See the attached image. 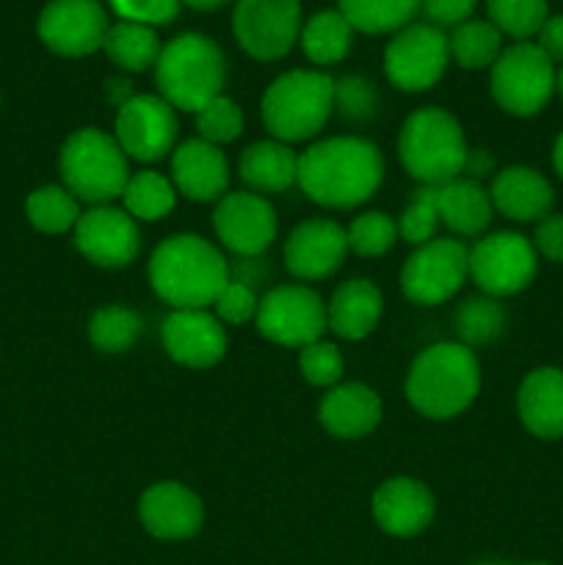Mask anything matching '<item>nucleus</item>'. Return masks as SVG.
I'll use <instances>...</instances> for the list:
<instances>
[{
	"label": "nucleus",
	"instance_id": "10",
	"mask_svg": "<svg viewBox=\"0 0 563 565\" xmlns=\"http://www.w3.org/2000/svg\"><path fill=\"white\" fill-rule=\"evenodd\" d=\"M469 276V248L453 237H434L414 248L401 270L403 296L419 307L445 303Z\"/></svg>",
	"mask_w": 563,
	"mask_h": 565
},
{
	"label": "nucleus",
	"instance_id": "25",
	"mask_svg": "<svg viewBox=\"0 0 563 565\" xmlns=\"http://www.w3.org/2000/svg\"><path fill=\"white\" fill-rule=\"evenodd\" d=\"M381 397L364 384H340L331 386L320 401L318 417L320 425L337 439H362L373 434L381 423Z\"/></svg>",
	"mask_w": 563,
	"mask_h": 565
},
{
	"label": "nucleus",
	"instance_id": "24",
	"mask_svg": "<svg viewBox=\"0 0 563 565\" xmlns=\"http://www.w3.org/2000/svg\"><path fill=\"white\" fill-rule=\"evenodd\" d=\"M517 412L535 439L563 436V370L539 367L519 384Z\"/></svg>",
	"mask_w": 563,
	"mask_h": 565
},
{
	"label": "nucleus",
	"instance_id": "48",
	"mask_svg": "<svg viewBox=\"0 0 563 565\" xmlns=\"http://www.w3.org/2000/svg\"><path fill=\"white\" fill-rule=\"evenodd\" d=\"M489 174H495V158H491L486 149H467L461 177L480 182V180H486Z\"/></svg>",
	"mask_w": 563,
	"mask_h": 565
},
{
	"label": "nucleus",
	"instance_id": "50",
	"mask_svg": "<svg viewBox=\"0 0 563 565\" xmlns=\"http://www.w3.org/2000/svg\"><path fill=\"white\" fill-rule=\"evenodd\" d=\"M180 3L191 6V9H199V11H213L219 9V6L230 3V0H180Z\"/></svg>",
	"mask_w": 563,
	"mask_h": 565
},
{
	"label": "nucleus",
	"instance_id": "19",
	"mask_svg": "<svg viewBox=\"0 0 563 565\" xmlns=\"http://www.w3.org/2000/svg\"><path fill=\"white\" fill-rule=\"evenodd\" d=\"M348 254V232L337 221L312 218L285 241V265L296 279L318 281L334 274Z\"/></svg>",
	"mask_w": 563,
	"mask_h": 565
},
{
	"label": "nucleus",
	"instance_id": "36",
	"mask_svg": "<svg viewBox=\"0 0 563 565\" xmlns=\"http://www.w3.org/2000/svg\"><path fill=\"white\" fill-rule=\"evenodd\" d=\"M141 329L144 323L138 312L114 303V307H103L94 312L92 323H88V337H92V345L97 351L121 353L136 345Z\"/></svg>",
	"mask_w": 563,
	"mask_h": 565
},
{
	"label": "nucleus",
	"instance_id": "1",
	"mask_svg": "<svg viewBox=\"0 0 563 565\" xmlns=\"http://www.w3.org/2000/svg\"><path fill=\"white\" fill-rule=\"evenodd\" d=\"M381 180L384 158L364 138L334 136L298 154V185L320 207H359L379 191Z\"/></svg>",
	"mask_w": 563,
	"mask_h": 565
},
{
	"label": "nucleus",
	"instance_id": "52",
	"mask_svg": "<svg viewBox=\"0 0 563 565\" xmlns=\"http://www.w3.org/2000/svg\"><path fill=\"white\" fill-rule=\"evenodd\" d=\"M557 94L563 97V66H561V72H557Z\"/></svg>",
	"mask_w": 563,
	"mask_h": 565
},
{
	"label": "nucleus",
	"instance_id": "39",
	"mask_svg": "<svg viewBox=\"0 0 563 565\" xmlns=\"http://www.w3.org/2000/svg\"><path fill=\"white\" fill-rule=\"evenodd\" d=\"M439 202H436V188L423 185L412 196L408 207L397 218V235L408 241L412 246H423V243L434 241L436 226H439Z\"/></svg>",
	"mask_w": 563,
	"mask_h": 565
},
{
	"label": "nucleus",
	"instance_id": "8",
	"mask_svg": "<svg viewBox=\"0 0 563 565\" xmlns=\"http://www.w3.org/2000/svg\"><path fill=\"white\" fill-rule=\"evenodd\" d=\"M489 86L506 114L535 116L557 92V72L539 44L517 42L491 64Z\"/></svg>",
	"mask_w": 563,
	"mask_h": 565
},
{
	"label": "nucleus",
	"instance_id": "13",
	"mask_svg": "<svg viewBox=\"0 0 563 565\" xmlns=\"http://www.w3.org/2000/svg\"><path fill=\"white\" fill-rule=\"evenodd\" d=\"M232 33L252 58H282L301 36V3L298 0H237L232 11Z\"/></svg>",
	"mask_w": 563,
	"mask_h": 565
},
{
	"label": "nucleus",
	"instance_id": "15",
	"mask_svg": "<svg viewBox=\"0 0 563 565\" xmlns=\"http://www.w3.org/2000/svg\"><path fill=\"white\" fill-rule=\"evenodd\" d=\"M75 246L97 268H125L141 252V232L127 210L97 204L81 213L75 224Z\"/></svg>",
	"mask_w": 563,
	"mask_h": 565
},
{
	"label": "nucleus",
	"instance_id": "7",
	"mask_svg": "<svg viewBox=\"0 0 563 565\" xmlns=\"http://www.w3.org/2000/svg\"><path fill=\"white\" fill-rule=\"evenodd\" d=\"M59 169L66 191L77 202H88L94 207L121 199L130 180L127 154L114 136L97 127H83L66 138L59 154Z\"/></svg>",
	"mask_w": 563,
	"mask_h": 565
},
{
	"label": "nucleus",
	"instance_id": "29",
	"mask_svg": "<svg viewBox=\"0 0 563 565\" xmlns=\"http://www.w3.org/2000/svg\"><path fill=\"white\" fill-rule=\"evenodd\" d=\"M103 50L116 66L127 72H147L160 58V39L149 25L138 22H116L105 33Z\"/></svg>",
	"mask_w": 563,
	"mask_h": 565
},
{
	"label": "nucleus",
	"instance_id": "30",
	"mask_svg": "<svg viewBox=\"0 0 563 565\" xmlns=\"http://www.w3.org/2000/svg\"><path fill=\"white\" fill-rule=\"evenodd\" d=\"M301 47L312 64L329 66L337 64L348 55L353 39V28L348 25L340 11H318L309 17L307 25L301 28Z\"/></svg>",
	"mask_w": 563,
	"mask_h": 565
},
{
	"label": "nucleus",
	"instance_id": "38",
	"mask_svg": "<svg viewBox=\"0 0 563 565\" xmlns=\"http://www.w3.org/2000/svg\"><path fill=\"white\" fill-rule=\"evenodd\" d=\"M346 232L351 252H357L359 257H381L397 241V221L379 210H370V213L357 215Z\"/></svg>",
	"mask_w": 563,
	"mask_h": 565
},
{
	"label": "nucleus",
	"instance_id": "42",
	"mask_svg": "<svg viewBox=\"0 0 563 565\" xmlns=\"http://www.w3.org/2000/svg\"><path fill=\"white\" fill-rule=\"evenodd\" d=\"M298 370H301V375L312 386H329L331 390L342 379L346 359H342L340 348L318 340L312 345L301 348V353H298Z\"/></svg>",
	"mask_w": 563,
	"mask_h": 565
},
{
	"label": "nucleus",
	"instance_id": "5",
	"mask_svg": "<svg viewBox=\"0 0 563 565\" xmlns=\"http://www.w3.org/2000/svg\"><path fill=\"white\" fill-rule=\"evenodd\" d=\"M334 114V81L315 70H290L263 94V121L282 143L318 136Z\"/></svg>",
	"mask_w": 563,
	"mask_h": 565
},
{
	"label": "nucleus",
	"instance_id": "32",
	"mask_svg": "<svg viewBox=\"0 0 563 565\" xmlns=\"http://www.w3.org/2000/svg\"><path fill=\"white\" fill-rule=\"evenodd\" d=\"M125 210L138 221H160L169 215L177 204L174 182L166 180L158 171H136L127 180L121 193Z\"/></svg>",
	"mask_w": 563,
	"mask_h": 565
},
{
	"label": "nucleus",
	"instance_id": "46",
	"mask_svg": "<svg viewBox=\"0 0 563 565\" xmlns=\"http://www.w3.org/2000/svg\"><path fill=\"white\" fill-rule=\"evenodd\" d=\"M533 246L541 257L563 263V215H546L535 226Z\"/></svg>",
	"mask_w": 563,
	"mask_h": 565
},
{
	"label": "nucleus",
	"instance_id": "33",
	"mask_svg": "<svg viewBox=\"0 0 563 565\" xmlns=\"http://www.w3.org/2000/svg\"><path fill=\"white\" fill-rule=\"evenodd\" d=\"M450 58L464 70H484L491 66L502 53V33L489 20H467L453 28L447 36Z\"/></svg>",
	"mask_w": 563,
	"mask_h": 565
},
{
	"label": "nucleus",
	"instance_id": "22",
	"mask_svg": "<svg viewBox=\"0 0 563 565\" xmlns=\"http://www.w3.org/2000/svg\"><path fill=\"white\" fill-rule=\"evenodd\" d=\"M171 182L191 202H215L230 188V163L215 143L191 138L171 154Z\"/></svg>",
	"mask_w": 563,
	"mask_h": 565
},
{
	"label": "nucleus",
	"instance_id": "43",
	"mask_svg": "<svg viewBox=\"0 0 563 565\" xmlns=\"http://www.w3.org/2000/svg\"><path fill=\"white\" fill-rule=\"evenodd\" d=\"M213 307H215V318H219L221 323L243 326V323H248V320L257 318L259 298H257V290H252V287L230 279V285L219 292V298H215Z\"/></svg>",
	"mask_w": 563,
	"mask_h": 565
},
{
	"label": "nucleus",
	"instance_id": "44",
	"mask_svg": "<svg viewBox=\"0 0 563 565\" xmlns=\"http://www.w3.org/2000/svg\"><path fill=\"white\" fill-rule=\"evenodd\" d=\"M110 9L125 22L138 25H166L180 14V0H110Z\"/></svg>",
	"mask_w": 563,
	"mask_h": 565
},
{
	"label": "nucleus",
	"instance_id": "45",
	"mask_svg": "<svg viewBox=\"0 0 563 565\" xmlns=\"http://www.w3.org/2000/svg\"><path fill=\"white\" fill-rule=\"evenodd\" d=\"M478 0H419V9L425 11V17L431 20V25H461L469 20V14L475 11Z\"/></svg>",
	"mask_w": 563,
	"mask_h": 565
},
{
	"label": "nucleus",
	"instance_id": "3",
	"mask_svg": "<svg viewBox=\"0 0 563 565\" xmlns=\"http://www.w3.org/2000/svg\"><path fill=\"white\" fill-rule=\"evenodd\" d=\"M480 392V364L461 342H436L414 359L406 397L423 417L450 419L472 406Z\"/></svg>",
	"mask_w": 563,
	"mask_h": 565
},
{
	"label": "nucleus",
	"instance_id": "34",
	"mask_svg": "<svg viewBox=\"0 0 563 565\" xmlns=\"http://www.w3.org/2000/svg\"><path fill=\"white\" fill-rule=\"evenodd\" d=\"M28 221L44 235H64L81 218V202L64 185H44L28 196Z\"/></svg>",
	"mask_w": 563,
	"mask_h": 565
},
{
	"label": "nucleus",
	"instance_id": "9",
	"mask_svg": "<svg viewBox=\"0 0 563 565\" xmlns=\"http://www.w3.org/2000/svg\"><path fill=\"white\" fill-rule=\"evenodd\" d=\"M539 252L519 232H495L469 248V276L484 296L508 298L533 285Z\"/></svg>",
	"mask_w": 563,
	"mask_h": 565
},
{
	"label": "nucleus",
	"instance_id": "12",
	"mask_svg": "<svg viewBox=\"0 0 563 565\" xmlns=\"http://www.w3.org/2000/svg\"><path fill=\"white\" fill-rule=\"evenodd\" d=\"M450 61L447 36L431 22H408L384 50V72L401 92H425L436 86Z\"/></svg>",
	"mask_w": 563,
	"mask_h": 565
},
{
	"label": "nucleus",
	"instance_id": "40",
	"mask_svg": "<svg viewBox=\"0 0 563 565\" xmlns=\"http://www.w3.org/2000/svg\"><path fill=\"white\" fill-rule=\"evenodd\" d=\"M196 130L202 141L210 143H230L243 132V114L230 97L219 94L208 105L196 110Z\"/></svg>",
	"mask_w": 563,
	"mask_h": 565
},
{
	"label": "nucleus",
	"instance_id": "16",
	"mask_svg": "<svg viewBox=\"0 0 563 565\" xmlns=\"http://www.w3.org/2000/svg\"><path fill=\"white\" fill-rule=\"evenodd\" d=\"M108 17L97 0H50L39 14V39L66 58L92 55L103 47Z\"/></svg>",
	"mask_w": 563,
	"mask_h": 565
},
{
	"label": "nucleus",
	"instance_id": "14",
	"mask_svg": "<svg viewBox=\"0 0 563 565\" xmlns=\"http://www.w3.org/2000/svg\"><path fill=\"white\" fill-rule=\"evenodd\" d=\"M114 138L132 160L152 163L166 158L177 141L174 108L155 94H136L119 105Z\"/></svg>",
	"mask_w": 563,
	"mask_h": 565
},
{
	"label": "nucleus",
	"instance_id": "26",
	"mask_svg": "<svg viewBox=\"0 0 563 565\" xmlns=\"http://www.w3.org/2000/svg\"><path fill=\"white\" fill-rule=\"evenodd\" d=\"M381 312H384V298L379 287L368 279H351L334 290L326 307V320L340 340L359 342L373 334Z\"/></svg>",
	"mask_w": 563,
	"mask_h": 565
},
{
	"label": "nucleus",
	"instance_id": "31",
	"mask_svg": "<svg viewBox=\"0 0 563 565\" xmlns=\"http://www.w3.org/2000/svg\"><path fill=\"white\" fill-rule=\"evenodd\" d=\"M337 6L353 31L397 33L414 20L419 0H337Z\"/></svg>",
	"mask_w": 563,
	"mask_h": 565
},
{
	"label": "nucleus",
	"instance_id": "47",
	"mask_svg": "<svg viewBox=\"0 0 563 565\" xmlns=\"http://www.w3.org/2000/svg\"><path fill=\"white\" fill-rule=\"evenodd\" d=\"M539 47L544 50L546 58L552 61V64H557L561 61L563 64V14H555V17H546V22L541 25L539 31Z\"/></svg>",
	"mask_w": 563,
	"mask_h": 565
},
{
	"label": "nucleus",
	"instance_id": "20",
	"mask_svg": "<svg viewBox=\"0 0 563 565\" xmlns=\"http://www.w3.org/2000/svg\"><path fill=\"white\" fill-rule=\"evenodd\" d=\"M138 516L155 539L182 541L199 533L204 522V508L188 486L163 480L144 491L138 502Z\"/></svg>",
	"mask_w": 563,
	"mask_h": 565
},
{
	"label": "nucleus",
	"instance_id": "28",
	"mask_svg": "<svg viewBox=\"0 0 563 565\" xmlns=\"http://www.w3.org/2000/svg\"><path fill=\"white\" fill-rule=\"evenodd\" d=\"M237 171L252 193H282L298 182V154L276 138L259 141L241 154Z\"/></svg>",
	"mask_w": 563,
	"mask_h": 565
},
{
	"label": "nucleus",
	"instance_id": "23",
	"mask_svg": "<svg viewBox=\"0 0 563 565\" xmlns=\"http://www.w3.org/2000/svg\"><path fill=\"white\" fill-rule=\"evenodd\" d=\"M491 207L502 213L506 218L530 224L550 215L555 193L546 177L530 166H508L491 180L489 188Z\"/></svg>",
	"mask_w": 563,
	"mask_h": 565
},
{
	"label": "nucleus",
	"instance_id": "11",
	"mask_svg": "<svg viewBox=\"0 0 563 565\" xmlns=\"http://www.w3.org/2000/svg\"><path fill=\"white\" fill-rule=\"evenodd\" d=\"M259 334L285 348H307L329 329L323 298L304 285H282L265 292L257 307Z\"/></svg>",
	"mask_w": 563,
	"mask_h": 565
},
{
	"label": "nucleus",
	"instance_id": "6",
	"mask_svg": "<svg viewBox=\"0 0 563 565\" xmlns=\"http://www.w3.org/2000/svg\"><path fill=\"white\" fill-rule=\"evenodd\" d=\"M467 149L458 119L442 108L414 110L403 121L401 138H397L403 169L431 188L461 177Z\"/></svg>",
	"mask_w": 563,
	"mask_h": 565
},
{
	"label": "nucleus",
	"instance_id": "17",
	"mask_svg": "<svg viewBox=\"0 0 563 565\" xmlns=\"http://www.w3.org/2000/svg\"><path fill=\"white\" fill-rule=\"evenodd\" d=\"M213 230L237 257H259L276 237V210L259 193H226L215 204Z\"/></svg>",
	"mask_w": 563,
	"mask_h": 565
},
{
	"label": "nucleus",
	"instance_id": "51",
	"mask_svg": "<svg viewBox=\"0 0 563 565\" xmlns=\"http://www.w3.org/2000/svg\"><path fill=\"white\" fill-rule=\"evenodd\" d=\"M552 166H555L557 177H561V180H563V132H561V136H557L555 147H552Z\"/></svg>",
	"mask_w": 563,
	"mask_h": 565
},
{
	"label": "nucleus",
	"instance_id": "35",
	"mask_svg": "<svg viewBox=\"0 0 563 565\" xmlns=\"http://www.w3.org/2000/svg\"><path fill=\"white\" fill-rule=\"evenodd\" d=\"M453 326H456L461 345H489V342H495L506 331V309L491 296L469 298V301L458 307Z\"/></svg>",
	"mask_w": 563,
	"mask_h": 565
},
{
	"label": "nucleus",
	"instance_id": "37",
	"mask_svg": "<svg viewBox=\"0 0 563 565\" xmlns=\"http://www.w3.org/2000/svg\"><path fill=\"white\" fill-rule=\"evenodd\" d=\"M491 25L500 33L528 42L530 36H539L541 25L550 17L546 0H486Z\"/></svg>",
	"mask_w": 563,
	"mask_h": 565
},
{
	"label": "nucleus",
	"instance_id": "2",
	"mask_svg": "<svg viewBox=\"0 0 563 565\" xmlns=\"http://www.w3.org/2000/svg\"><path fill=\"white\" fill-rule=\"evenodd\" d=\"M149 285L174 309L213 307L230 285V263L199 235L166 237L149 257Z\"/></svg>",
	"mask_w": 563,
	"mask_h": 565
},
{
	"label": "nucleus",
	"instance_id": "4",
	"mask_svg": "<svg viewBox=\"0 0 563 565\" xmlns=\"http://www.w3.org/2000/svg\"><path fill=\"white\" fill-rule=\"evenodd\" d=\"M155 83L171 108L196 114L226 83V61L219 44L202 33L174 36L155 64Z\"/></svg>",
	"mask_w": 563,
	"mask_h": 565
},
{
	"label": "nucleus",
	"instance_id": "21",
	"mask_svg": "<svg viewBox=\"0 0 563 565\" xmlns=\"http://www.w3.org/2000/svg\"><path fill=\"white\" fill-rule=\"evenodd\" d=\"M436 502L428 486L414 478H390L373 494V516L384 533L397 539L419 535L434 522Z\"/></svg>",
	"mask_w": 563,
	"mask_h": 565
},
{
	"label": "nucleus",
	"instance_id": "53",
	"mask_svg": "<svg viewBox=\"0 0 563 565\" xmlns=\"http://www.w3.org/2000/svg\"><path fill=\"white\" fill-rule=\"evenodd\" d=\"M524 565H550V563H524Z\"/></svg>",
	"mask_w": 563,
	"mask_h": 565
},
{
	"label": "nucleus",
	"instance_id": "41",
	"mask_svg": "<svg viewBox=\"0 0 563 565\" xmlns=\"http://www.w3.org/2000/svg\"><path fill=\"white\" fill-rule=\"evenodd\" d=\"M334 110L348 121H368L379 114V92L362 75L334 81Z\"/></svg>",
	"mask_w": 563,
	"mask_h": 565
},
{
	"label": "nucleus",
	"instance_id": "54",
	"mask_svg": "<svg viewBox=\"0 0 563 565\" xmlns=\"http://www.w3.org/2000/svg\"><path fill=\"white\" fill-rule=\"evenodd\" d=\"M480 565H502V563H480Z\"/></svg>",
	"mask_w": 563,
	"mask_h": 565
},
{
	"label": "nucleus",
	"instance_id": "27",
	"mask_svg": "<svg viewBox=\"0 0 563 565\" xmlns=\"http://www.w3.org/2000/svg\"><path fill=\"white\" fill-rule=\"evenodd\" d=\"M439 221L461 237H475L491 224V196L480 182L458 177L436 188Z\"/></svg>",
	"mask_w": 563,
	"mask_h": 565
},
{
	"label": "nucleus",
	"instance_id": "49",
	"mask_svg": "<svg viewBox=\"0 0 563 565\" xmlns=\"http://www.w3.org/2000/svg\"><path fill=\"white\" fill-rule=\"evenodd\" d=\"M230 279L241 281V285L252 287L254 290V285H259V281L268 279V268H265L257 257H241L237 268L235 270L230 268Z\"/></svg>",
	"mask_w": 563,
	"mask_h": 565
},
{
	"label": "nucleus",
	"instance_id": "18",
	"mask_svg": "<svg viewBox=\"0 0 563 565\" xmlns=\"http://www.w3.org/2000/svg\"><path fill=\"white\" fill-rule=\"evenodd\" d=\"M163 348L177 364L191 370H208L226 353V331L208 309H174L163 320Z\"/></svg>",
	"mask_w": 563,
	"mask_h": 565
}]
</instances>
